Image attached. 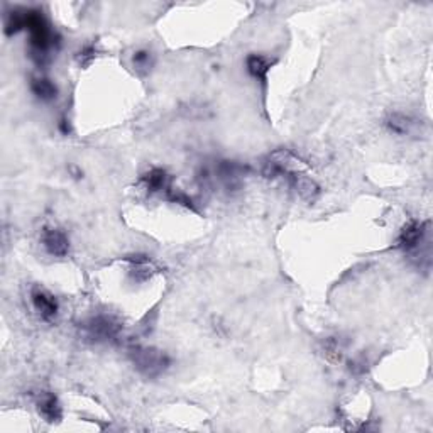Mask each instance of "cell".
Instances as JSON below:
<instances>
[{"mask_svg":"<svg viewBox=\"0 0 433 433\" xmlns=\"http://www.w3.org/2000/svg\"><path fill=\"white\" fill-rule=\"evenodd\" d=\"M430 230L428 223L420 220H409L404 223L403 229L399 230L398 239H396V248L403 250L404 254H413L418 264L422 266V261H425V266H430V250H423L422 248L430 244Z\"/></svg>","mask_w":433,"mask_h":433,"instance_id":"1","label":"cell"},{"mask_svg":"<svg viewBox=\"0 0 433 433\" xmlns=\"http://www.w3.org/2000/svg\"><path fill=\"white\" fill-rule=\"evenodd\" d=\"M26 29L29 31L33 56L43 63L48 58L49 49L54 46V33L44 19L43 12L26 11Z\"/></svg>","mask_w":433,"mask_h":433,"instance_id":"2","label":"cell"},{"mask_svg":"<svg viewBox=\"0 0 433 433\" xmlns=\"http://www.w3.org/2000/svg\"><path fill=\"white\" fill-rule=\"evenodd\" d=\"M129 355L136 369L146 377L161 376L171 364L170 357L163 350L153 347H132L129 350Z\"/></svg>","mask_w":433,"mask_h":433,"instance_id":"3","label":"cell"},{"mask_svg":"<svg viewBox=\"0 0 433 433\" xmlns=\"http://www.w3.org/2000/svg\"><path fill=\"white\" fill-rule=\"evenodd\" d=\"M122 325L112 315H95L81 323V332L92 342H112L121 334Z\"/></svg>","mask_w":433,"mask_h":433,"instance_id":"4","label":"cell"},{"mask_svg":"<svg viewBox=\"0 0 433 433\" xmlns=\"http://www.w3.org/2000/svg\"><path fill=\"white\" fill-rule=\"evenodd\" d=\"M245 168L235 161H218L215 166V180H218L225 190L240 188Z\"/></svg>","mask_w":433,"mask_h":433,"instance_id":"5","label":"cell"},{"mask_svg":"<svg viewBox=\"0 0 433 433\" xmlns=\"http://www.w3.org/2000/svg\"><path fill=\"white\" fill-rule=\"evenodd\" d=\"M41 244L46 249L49 256L65 258L70 253V239L61 229L56 227H46L41 234Z\"/></svg>","mask_w":433,"mask_h":433,"instance_id":"6","label":"cell"},{"mask_svg":"<svg viewBox=\"0 0 433 433\" xmlns=\"http://www.w3.org/2000/svg\"><path fill=\"white\" fill-rule=\"evenodd\" d=\"M31 302L36 312L39 313V317L46 322H53L58 317L59 305L58 300L49 293V291L43 288H34L31 291Z\"/></svg>","mask_w":433,"mask_h":433,"instance_id":"7","label":"cell"},{"mask_svg":"<svg viewBox=\"0 0 433 433\" xmlns=\"http://www.w3.org/2000/svg\"><path fill=\"white\" fill-rule=\"evenodd\" d=\"M141 181H143L144 188L148 190L149 193H159V191L166 193V191L171 188V178L166 171L161 170V168H153V170L144 173V175L141 176Z\"/></svg>","mask_w":433,"mask_h":433,"instance_id":"8","label":"cell"},{"mask_svg":"<svg viewBox=\"0 0 433 433\" xmlns=\"http://www.w3.org/2000/svg\"><path fill=\"white\" fill-rule=\"evenodd\" d=\"M38 412L44 420L49 423H56L63 418V408L53 393H41L38 398Z\"/></svg>","mask_w":433,"mask_h":433,"instance_id":"9","label":"cell"},{"mask_svg":"<svg viewBox=\"0 0 433 433\" xmlns=\"http://www.w3.org/2000/svg\"><path fill=\"white\" fill-rule=\"evenodd\" d=\"M245 66H248L249 75L253 78L259 80L261 83H266L268 73L272 66V59L264 56V54H249L248 59H245Z\"/></svg>","mask_w":433,"mask_h":433,"instance_id":"10","label":"cell"},{"mask_svg":"<svg viewBox=\"0 0 433 433\" xmlns=\"http://www.w3.org/2000/svg\"><path fill=\"white\" fill-rule=\"evenodd\" d=\"M386 124H387V127H389L391 132H394V134H398V136L412 134V132L414 131V127H417V122H414L412 117L407 116V113H401V112L391 113V116L387 117Z\"/></svg>","mask_w":433,"mask_h":433,"instance_id":"11","label":"cell"},{"mask_svg":"<svg viewBox=\"0 0 433 433\" xmlns=\"http://www.w3.org/2000/svg\"><path fill=\"white\" fill-rule=\"evenodd\" d=\"M31 90H33V93L36 95V97L44 100V102L54 100L58 95L56 85H54L49 78H44V76L33 78V81H31Z\"/></svg>","mask_w":433,"mask_h":433,"instance_id":"12","label":"cell"},{"mask_svg":"<svg viewBox=\"0 0 433 433\" xmlns=\"http://www.w3.org/2000/svg\"><path fill=\"white\" fill-rule=\"evenodd\" d=\"M153 54L146 49H141V51L134 53L132 56V65H134V70L139 73H148L153 68Z\"/></svg>","mask_w":433,"mask_h":433,"instance_id":"13","label":"cell"},{"mask_svg":"<svg viewBox=\"0 0 433 433\" xmlns=\"http://www.w3.org/2000/svg\"><path fill=\"white\" fill-rule=\"evenodd\" d=\"M95 53H97V49H95L93 44H86L85 48H81V51L78 53V61L81 66H88L90 63L95 59Z\"/></svg>","mask_w":433,"mask_h":433,"instance_id":"14","label":"cell"}]
</instances>
